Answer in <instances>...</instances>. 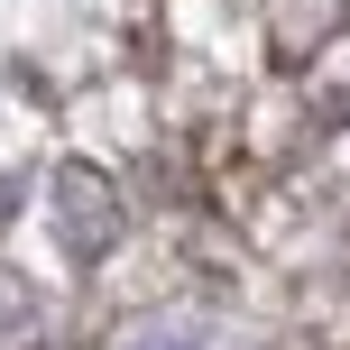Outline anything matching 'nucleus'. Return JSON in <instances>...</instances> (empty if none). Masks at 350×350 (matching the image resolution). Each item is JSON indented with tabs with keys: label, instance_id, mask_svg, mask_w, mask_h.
I'll use <instances>...</instances> for the list:
<instances>
[{
	"label": "nucleus",
	"instance_id": "obj_1",
	"mask_svg": "<svg viewBox=\"0 0 350 350\" xmlns=\"http://www.w3.org/2000/svg\"><path fill=\"white\" fill-rule=\"evenodd\" d=\"M111 230H120V203L102 193V175L74 166V175H65V240H92V249H102Z\"/></svg>",
	"mask_w": 350,
	"mask_h": 350
}]
</instances>
